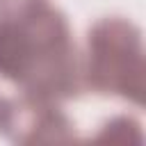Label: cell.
Here are the masks:
<instances>
[{"mask_svg": "<svg viewBox=\"0 0 146 146\" xmlns=\"http://www.w3.org/2000/svg\"><path fill=\"white\" fill-rule=\"evenodd\" d=\"M9 119H11V100L0 96V132L5 135L9 128Z\"/></svg>", "mask_w": 146, "mask_h": 146, "instance_id": "cell-4", "label": "cell"}, {"mask_svg": "<svg viewBox=\"0 0 146 146\" xmlns=\"http://www.w3.org/2000/svg\"><path fill=\"white\" fill-rule=\"evenodd\" d=\"M5 135L18 144H62L71 141L75 130L52 100L23 96L11 100V119Z\"/></svg>", "mask_w": 146, "mask_h": 146, "instance_id": "cell-3", "label": "cell"}, {"mask_svg": "<svg viewBox=\"0 0 146 146\" xmlns=\"http://www.w3.org/2000/svg\"><path fill=\"white\" fill-rule=\"evenodd\" d=\"M144 43L141 32L125 18L98 21L87 36L82 84L105 96H121L135 105L144 98Z\"/></svg>", "mask_w": 146, "mask_h": 146, "instance_id": "cell-2", "label": "cell"}, {"mask_svg": "<svg viewBox=\"0 0 146 146\" xmlns=\"http://www.w3.org/2000/svg\"><path fill=\"white\" fill-rule=\"evenodd\" d=\"M0 78L52 103L84 87L68 21L48 0H0Z\"/></svg>", "mask_w": 146, "mask_h": 146, "instance_id": "cell-1", "label": "cell"}]
</instances>
